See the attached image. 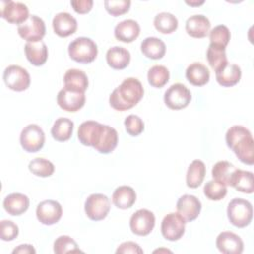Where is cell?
Here are the masks:
<instances>
[{
	"mask_svg": "<svg viewBox=\"0 0 254 254\" xmlns=\"http://www.w3.org/2000/svg\"><path fill=\"white\" fill-rule=\"evenodd\" d=\"M143 95L144 88L140 80L135 77H128L111 92L109 103L115 110L124 111L134 107Z\"/></svg>",
	"mask_w": 254,
	"mask_h": 254,
	"instance_id": "cell-1",
	"label": "cell"
},
{
	"mask_svg": "<svg viewBox=\"0 0 254 254\" xmlns=\"http://www.w3.org/2000/svg\"><path fill=\"white\" fill-rule=\"evenodd\" d=\"M225 141L236 157L244 164L253 165L254 163V142L251 132L244 126L233 125L226 134Z\"/></svg>",
	"mask_w": 254,
	"mask_h": 254,
	"instance_id": "cell-2",
	"label": "cell"
},
{
	"mask_svg": "<svg viewBox=\"0 0 254 254\" xmlns=\"http://www.w3.org/2000/svg\"><path fill=\"white\" fill-rule=\"evenodd\" d=\"M97 46L87 37H78L68 45V55L71 60L80 64H89L97 57Z\"/></svg>",
	"mask_w": 254,
	"mask_h": 254,
	"instance_id": "cell-3",
	"label": "cell"
},
{
	"mask_svg": "<svg viewBox=\"0 0 254 254\" xmlns=\"http://www.w3.org/2000/svg\"><path fill=\"white\" fill-rule=\"evenodd\" d=\"M227 216L231 224L236 227L247 226L253 217L252 204L243 198H233L227 206Z\"/></svg>",
	"mask_w": 254,
	"mask_h": 254,
	"instance_id": "cell-4",
	"label": "cell"
},
{
	"mask_svg": "<svg viewBox=\"0 0 254 254\" xmlns=\"http://www.w3.org/2000/svg\"><path fill=\"white\" fill-rule=\"evenodd\" d=\"M117 143V131L108 125L99 123L93 139L92 147L101 154H109L116 148Z\"/></svg>",
	"mask_w": 254,
	"mask_h": 254,
	"instance_id": "cell-5",
	"label": "cell"
},
{
	"mask_svg": "<svg viewBox=\"0 0 254 254\" xmlns=\"http://www.w3.org/2000/svg\"><path fill=\"white\" fill-rule=\"evenodd\" d=\"M87 217L93 221L104 219L110 210V200L103 193H92L84 202Z\"/></svg>",
	"mask_w": 254,
	"mask_h": 254,
	"instance_id": "cell-6",
	"label": "cell"
},
{
	"mask_svg": "<svg viewBox=\"0 0 254 254\" xmlns=\"http://www.w3.org/2000/svg\"><path fill=\"white\" fill-rule=\"evenodd\" d=\"M3 79L8 88L14 91H24L30 86L29 72L22 66L11 64L3 72Z\"/></svg>",
	"mask_w": 254,
	"mask_h": 254,
	"instance_id": "cell-7",
	"label": "cell"
},
{
	"mask_svg": "<svg viewBox=\"0 0 254 254\" xmlns=\"http://www.w3.org/2000/svg\"><path fill=\"white\" fill-rule=\"evenodd\" d=\"M20 143L26 152H38L45 144V133L39 125L29 124L20 134Z\"/></svg>",
	"mask_w": 254,
	"mask_h": 254,
	"instance_id": "cell-8",
	"label": "cell"
},
{
	"mask_svg": "<svg viewBox=\"0 0 254 254\" xmlns=\"http://www.w3.org/2000/svg\"><path fill=\"white\" fill-rule=\"evenodd\" d=\"M191 99L190 89L182 83L172 84L164 94L166 105L173 110H180L189 105Z\"/></svg>",
	"mask_w": 254,
	"mask_h": 254,
	"instance_id": "cell-9",
	"label": "cell"
},
{
	"mask_svg": "<svg viewBox=\"0 0 254 254\" xmlns=\"http://www.w3.org/2000/svg\"><path fill=\"white\" fill-rule=\"evenodd\" d=\"M186 220L179 212L168 213L162 220L161 231L169 241L179 240L185 233Z\"/></svg>",
	"mask_w": 254,
	"mask_h": 254,
	"instance_id": "cell-10",
	"label": "cell"
},
{
	"mask_svg": "<svg viewBox=\"0 0 254 254\" xmlns=\"http://www.w3.org/2000/svg\"><path fill=\"white\" fill-rule=\"evenodd\" d=\"M18 33L27 42L42 41L46 35L45 22L36 15H31L24 23L18 26Z\"/></svg>",
	"mask_w": 254,
	"mask_h": 254,
	"instance_id": "cell-11",
	"label": "cell"
},
{
	"mask_svg": "<svg viewBox=\"0 0 254 254\" xmlns=\"http://www.w3.org/2000/svg\"><path fill=\"white\" fill-rule=\"evenodd\" d=\"M0 15L7 22L17 25H21L30 17L29 9L24 3L11 0L1 1Z\"/></svg>",
	"mask_w": 254,
	"mask_h": 254,
	"instance_id": "cell-12",
	"label": "cell"
},
{
	"mask_svg": "<svg viewBox=\"0 0 254 254\" xmlns=\"http://www.w3.org/2000/svg\"><path fill=\"white\" fill-rule=\"evenodd\" d=\"M155 215L152 211L141 208L134 212L130 218V229L136 235H148L155 226Z\"/></svg>",
	"mask_w": 254,
	"mask_h": 254,
	"instance_id": "cell-13",
	"label": "cell"
},
{
	"mask_svg": "<svg viewBox=\"0 0 254 254\" xmlns=\"http://www.w3.org/2000/svg\"><path fill=\"white\" fill-rule=\"evenodd\" d=\"M63 214L62 205L53 199L41 201L36 209L38 220L45 225H52L57 223Z\"/></svg>",
	"mask_w": 254,
	"mask_h": 254,
	"instance_id": "cell-14",
	"label": "cell"
},
{
	"mask_svg": "<svg viewBox=\"0 0 254 254\" xmlns=\"http://www.w3.org/2000/svg\"><path fill=\"white\" fill-rule=\"evenodd\" d=\"M57 102L64 111L75 112L83 107L85 103V94L84 92L64 87L57 95Z\"/></svg>",
	"mask_w": 254,
	"mask_h": 254,
	"instance_id": "cell-15",
	"label": "cell"
},
{
	"mask_svg": "<svg viewBox=\"0 0 254 254\" xmlns=\"http://www.w3.org/2000/svg\"><path fill=\"white\" fill-rule=\"evenodd\" d=\"M215 243L217 249L223 254H241L244 247L240 236L231 231L220 232Z\"/></svg>",
	"mask_w": 254,
	"mask_h": 254,
	"instance_id": "cell-16",
	"label": "cell"
},
{
	"mask_svg": "<svg viewBox=\"0 0 254 254\" xmlns=\"http://www.w3.org/2000/svg\"><path fill=\"white\" fill-rule=\"evenodd\" d=\"M201 210L200 200L192 194H184L177 201V211L186 221L194 220Z\"/></svg>",
	"mask_w": 254,
	"mask_h": 254,
	"instance_id": "cell-17",
	"label": "cell"
},
{
	"mask_svg": "<svg viewBox=\"0 0 254 254\" xmlns=\"http://www.w3.org/2000/svg\"><path fill=\"white\" fill-rule=\"evenodd\" d=\"M54 32L60 37H68L75 33L77 29V22L67 12H60L56 14L53 19Z\"/></svg>",
	"mask_w": 254,
	"mask_h": 254,
	"instance_id": "cell-18",
	"label": "cell"
},
{
	"mask_svg": "<svg viewBox=\"0 0 254 254\" xmlns=\"http://www.w3.org/2000/svg\"><path fill=\"white\" fill-rule=\"evenodd\" d=\"M210 29V22L204 15L198 14L188 18L186 22V31L192 38H204Z\"/></svg>",
	"mask_w": 254,
	"mask_h": 254,
	"instance_id": "cell-19",
	"label": "cell"
},
{
	"mask_svg": "<svg viewBox=\"0 0 254 254\" xmlns=\"http://www.w3.org/2000/svg\"><path fill=\"white\" fill-rule=\"evenodd\" d=\"M29 197L20 192L8 194L3 200L4 209L11 215H21L29 208Z\"/></svg>",
	"mask_w": 254,
	"mask_h": 254,
	"instance_id": "cell-20",
	"label": "cell"
},
{
	"mask_svg": "<svg viewBox=\"0 0 254 254\" xmlns=\"http://www.w3.org/2000/svg\"><path fill=\"white\" fill-rule=\"evenodd\" d=\"M140 34L139 24L132 19H127L118 23L114 28V36L118 41L131 43L138 38Z\"/></svg>",
	"mask_w": 254,
	"mask_h": 254,
	"instance_id": "cell-21",
	"label": "cell"
},
{
	"mask_svg": "<svg viewBox=\"0 0 254 254\" xmlns=\"http://www.w3.org/2000/svg\"><path fill=\"white\" fill-rule=\"evenodd\" d=\"M25 54L28 61L34 65H43L48 60V48L43 41L27 42Z\"/></svg>",
	"mask_w": 254,
	"mask_h": 254,
	"instance_id": "cell-22",
	"label": "cell"
},
{
	"mask_svg": "<svg viewBox=\"0 0 254 254\" xmlns=\"http://www.w3.org/2000/svg\"><path fill=\"white\" fill-rule=\"evenodd\" d=\"M64 82L65 88L75 91L85 92L88 87L87 75L84 71L77 68H70L66 70L64 75Z\"/></svg>",
	"mask_w": 254,
	"mask_h": 254,
	"instance_id": "cell-23",
	"label": "cell"
},
{
	"mask_svg": "<svg viewBox=\"0 0 254 254\" xmlns=\"http://www.w3.org/2000/svg\"><path fill=\"white\" fill-rule=\"evenodd\" d=\"M130 53L127 49L119 46H114L108 49L106 53V62L109 66L114 69H123L130 63Z\"/></svg>",
	"mask_w": 254,
	"mask_h": 254,
	"instance_id": "cell-24",
	"label": "cell"
},
{
	"mask_svg": "<svg viewBox=\"0 0 254 254\" xmlns=\"http://www.w3.org/2000/svg\"><path fill=\"white\" fill-rule=\"evenodd\" d=\"M215 77L220 85L230 87L239 82L241 78V69L235 64H227L225 66L215 71Z\"/></svg>",
	"mask_w": 254,
	"mask_h": 254,
	"instance_id": "cell-25",
	"label": "cell"
},
{
	"mask_svg": "<svg viewBox=\"0 0 254 254\" xmlns=\"http://www.w3.org/2000/svg\"><path fill=\"white\" fill-rule=\"evenodd\" d=\"M186 77L192 85L202 86L209 81L210 73L204 64L195 62L188 66L186 70Z\"/></svg>",
	"mask_w": 254,
	"mask_h": 254,
	"instance_id": "cell-26",
	"label": "cell"
},
{
	"mask_svg": "<svg viewBox=\"0 0 254 254\" xmlns=\"http://www.w3.org/2000/svg\"><path fill=\"white\" fill-rule=\"evenodd\" d=\"M136 201V192L129 186H120L115 189L112 194L113 204L120 209L130 208Z\"/></svg>",
	"mask_w": 254,
	"mask_h": 254,
	"instance_id": "cell-27",
	"label": "cell"
},
{
	"mask_svg": "<svg viewBox=\"0 0 254 254\" xmlns=\"http://www.w3.org/2000/svg\"><path fill=\"white\" fill-rule=\"evenodd\" d=\"M141 51L149 59L160 60L166 54V45L157 37H147L141 43Z\"/></svg>",
	"mask_w": 254,
	"mask_h": 254,
	"instance_id": "cell-28",
	"label": "cell"
},
{
	"mask_svg": "<svg viewBox=\"0 0 254 254\" xmlns=\"http://www.w3.org/2000/svg\"><path fill=\"white\" fill-rule=\"evenodd\" d=\"M236 169L237 168L228 161H219L212 167L211 175L214 181L224 186H231V181Z\"/></svg>",
	"mask_w": 254,
	"mask_h": 254,
	"instance_id": "cell-29",
	"label": "cell"
},
{
	"mask_svg": "<svg viewBox=\"0 0 254 254\" xmlns=\"http://www.w3.org/2000/svg\"><path fill=\"white\" fill-rule=\"evenodd\" d=\"M231 187L235 188V190H237L238 191L252 193L254 191L253 173L236 169L231 181Z\"/></svg>",
	"mask_w": 254,
	"mask_h": 254,
	"instance_id": "cell-30",
	"label": "cell"
},
{
	"mask_svg": "<svg viewBox=\"0 0 254 254\" xmlns=\"http://www.w3.org/2000/svg\"><path fill=\"white\" fill-rule=\"evenodd\" d=\"M205 177V165L200 160H193L187 172L186 182L187 186L191 189H195L199 187Z\"/></svg>",
	"mask_w": 254,
	"mask_h": 254,
	"instance_id": "cell-31",
	"label": "cell"
},
{
	"mask_svg": "<svg viewBox=\"0 0 254 254\" xmlns=\"http://www.w3.org/2000/svg\"><path fill=\"white\" fill-rule=\"evenodd\" d=\"M73 125H74L73 122L68 118H65V117L58 118L51 129L53 138L59 142H64L68 140L72 135Z\"/></svg>",
	"mask_w": 254,
	"mask_h": 254,
	"instance_id": "cell-32",
	"label": "cell"
},
{
	"mask_svg": "<svg viewBox=\"0 0 254 254\" xmlns=\"http://www.w3.org/2000/svg\"><path fill=\"white\" fill-rule=\"evenodd\" d=\"M206 59L209 65L215 70H219L223 66H225L227 62V57L225 53V48L219 47L216 45L209 44L206 51Z\"/></svg>",
	"mask_w": 254,
	"mask_h": 254,
	"instance_id": "cell-33",
	"label": "cell"
},
{
	"mask_svg": "<svg viewBox=\"0 0 254 254\" xmlns=\"http://www.w3.org/2000/svg\"><path fill=\"white\" fill-rule=\"evenodd\" d=\"M154 26L163 34H171L178 28V19L172 13L161 12L155 16Z\"/></svg>",
	"mask_w": 254,
	"mask_h": 254,
	"instance_id": "cell-34",
	"label": "cell"
},
{
	"mask_svg": "<svg viewBox=\"0 0 254 254\" xmlns=\"http://www.w3.org/2000/svg\"><path fill=\"white\" fill-rule=\"evenodd\" d=\"M147 76H148V81L152 86L161 88L165 84H167V82L169 81L170 72L166 66L161 64H156V65H153L148 70Z\"/></svg>",
	"mask_w": 254,
	"mask_h": 254,
	"instance_id": "cell-35",
	"label": "cell"
},
{
	"mask_svg": "<svg viewBox=\"0 0 254 254\" xmlns=\"http://www.w3.org/2000/svg\"><path fill=\"white\" fill-rule=\"evenodd\" d=\"M99 123L93 120H87L82 122L77 130V138L79 142L84 146H91L98 128Z\"/></svg>",
	"mask_w": 254,
	"mask_h": 254,
	"instance_id": "cell-36",
	"label": "cell"
},
{
	"mask_svg": "<svg viewBox=\"0 0 254 254\" xmlns=\"http://www.w3.org/2000/svg\"><path fill=\"white\" fill-rule=\"evenodd\" d=\"M29 170L34 175L42 178L50 177L55 171L54 164L44 158H35L29 163Z\"/></svg>",
	"mask_w": 254,
	"mask_h": 254,
	"instance_id": "cell-37",
	"label": "cell"
},
{
	"mask_svg": "<svg viewBox=\"0 0 254 254\" xmlns=\"http://www.w3.org/2000/svg\"><path fill=\"white\" fill-rule=\"evenodd\" d=\"M54 252L57 254H64L70 252H82L76 241L67 235L59 236L54 242Z\"/></svg>",
	"mask_w": 254,
	"mask_h": 254,
	"instance_id": "cell-38",
	"label": "cell"
},
{
	"mask_svg": "<svg viewBox=\"0 0 254 254\" xmlns=\"http://www.w3.org/2000/svg\"><path fill=\"white\" fill-rule=\"evenodd\" d=\"M203 193L210 200H220L226 195L227 189L223 184L210 180L204 185Z\"/></svg>",
	"mask_w": 254,
	"mask_h": 254,
	"instance_id": "cell-39",
	"label": "cell"
},
{
	"mask_svg": "<svg viewBox=\"0 0 254 254\" xmlns=\"http://www.w3.org/2000/svg\"><path fill=\"white\" fill-rule=\"evenodd\" d=\"M210 44L225 48L230 40V31L225 25L215 26L209 32Z\"/></svg>",
	"mask_w": 254,
	"mask_h": 254,
	"instance_id": "cell-40",
	"label": "cell"
},
{
	"mask_svg": "<svg viewBox=\"0 0 254 254\" xmlns=\"http://www.w3.org/2000/svg\"><path fill=\"white\" fill-rule=\"evenodd\" d=\"M130 5H131L130 0H105L104 1V7L106 11L114 17L123 15L126 12H128Z\"/></svg>",
	"mask_w": 254,
	"mask_h": 254,
	"instance_id": "cell-41",
	"label": "cell"
},
{
	"mask_svg": "<svg viewBox=\"0 0 254 254\" xmlns=\"http://www.w3.org/2000/svg\"><path fill=\"white\" fill-rule=\"evenodd\" d=\"M124 125L127 133L131 136H138L144 131L143 120L135 114L128 115L124 120Z\"/></svg>",
	"mask_w": 254,
	"mask_h": 254,
	"instance_id": "cell-42",
	"label": "cell"
},
{
	"mask_svg": "<svg viewBox=\"0 0 254 254\" xmlns=\"http://www.w3.org/2000/svg\"><path fill=\"white\" fill-rule=\"evenodd\" d=\"M19 234V228L11 220H2L0 222V237L3 241H12Z\"/></svg>",
	"mask_w": 254,
	"mask_h": 254,
	"instance_id": "cell-43",
	"label": "cell"
},
{
	"mask_svg": "<svg viewBox=\"0 0 254 254\" xmlns=\"http://www.w3.org/2000/svg\"><path fill=\"white\" fill-rule=\"evenodd\" d=\"M144 251L143 249L139 246V244L133 242V241H126L121 243L118 248L116 249V253H131V254H142Z\"/></svg>",
	"mask_w": 254,
	"mask_h": 254,
	"instance_id": "cell-44",
	"label": "cell"
},
{
	"mask_svg": "<svg viewBox=\"0 0 254 254\" xmlns=\"http://www.w3.org/2000/svg\"><path fill=\"white\" fill-rule=\"evenodd\" d=\"M70 5L73 10L79 14H85L89 12L92 8L93 1L92 0H72L70 1Z\"/></svg>",
	"mask_w": 254,
	"mask_h": 254,
	"instance_id": "cell-45",
	"label": "cell"
},
{
	"mask_svg": "<svg viewBox=\"0 0 254 254\" xmlns=\"http://www.w3.org/2000/svg\"><path fill=\"white\" fill-rule=\"evenodd\" d=\"M12 253L13 254H18V253H20V254H35L36 250L33 247V245H31V244H21L18 247H16L12 251Z\"/></svg>",
	"mask_w": 254,
	"mask_h": 254,
	"instance_id": "cell-46",
	"label": "cell"
},
{
	"mask_svg": "<svg viewBox=\"0 0 254 254\" xmlns=\"http://www.w3.org/2000/svg\"><path fill=\"white\" fill-rule=\"evenodd\" d=\"M186 3L188 4V5H190V6H199V5H201V4H203L204 3V1L203 0H201V1H186Z\"/></svg>",
	"mask_w": 254,
	"mask_h": 254,
	"instance_id": "cell-47",
	"label": "cell"
}]
</instances>
